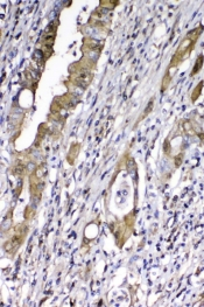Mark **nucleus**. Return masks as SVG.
Returning <instances> with one entry per match:
<instances>
[{
    "label": "nucleus",
    "instance_id": "1",
    "mask_svg": "<svg viewBox=\"0 0 204 307\" xmlns=\"http://www.w3.org/2000/svg\"><path fill=\"white\" fill-rule=\"evenodd\" d=\"M202 30H203V26H199L197 28L190 30L189 33L187 34V36L182 40L180 47L177 48L175 55L173 56L171 62H170V64H169V68H171V67H177L184 59H187V57L190 55V53H191V50L194 49L195 45H196V41H197V39L199 37V35H201V32H202Z\"/></svg>",
    "mask_w": 204,
    "mask_h": 307
},
{
    "label": "nucleus",
    "instance_id": "3",
    "mask_svg": "<svg viewBox=\"0 0 204 307\" xmlns=\"http://www.w3.org/2000/svg\"><path fill=\"white\" fill-rule=\"evenodd\" d=\"M202 86H203V82H201L198 86H196V89L194 90V92H193V96H191V101H193V102H195L199 97L201 92H202Z\"/></svg>",
    "mask_w": 204,
    "mask_h": 307
},
{
    "label": "nucleus",
    "instance_id": "5",
    "mask_svg": "<svg viewBox=\"0 0 204 307\" xmlns=\"http://www.w3.org/2000/svg\"><path fill=\"white\" fill-rule=\"evenodd\" d=\"M181 162H182V154H180L179 158H177V160L175 159V166L179 167L180 165H181Z\"/></svg>",
    "mask_w": 204,
    "mask_h": 307
},
{
    "label": "nucleus",
    "instance_id": "4",
    "mask_svg": "<svg viewBox=\"0 0 204 307\" xmlns=\"http://www.w3.org/2000/svg\"><path fill=\"white\" fill-rule=\"evenodd\" d=\"M153 102H154V101H153V99H152V101L150 102V104H148V105H147V109H146V110H145L144 115H142V118H144V117L146 116V115H147V113H150V111H152V107H153Z\"/></svg>",
    "mask_w": 204,
    "mask_h": 307
},
{
    "label": "nucleus",
    "instance_id": "2",
    "mask_svg": "<svg viewBox=\"0 0 204 307\" xmlns=\"http://www.w3.org/2000/svg\"><path fill=\"white\" fill-rule=\"evenodd\" d=\"M203 61H204V56L203 55H199L197 57V61H196V63H195L194 68H193V71H191V74L190 75L194 76L196 75L197 72H198L201 69H202V66H203Z\"/></svg>",
    "mask_w": 204,
    "mask_h": 307
}]
</instances>
